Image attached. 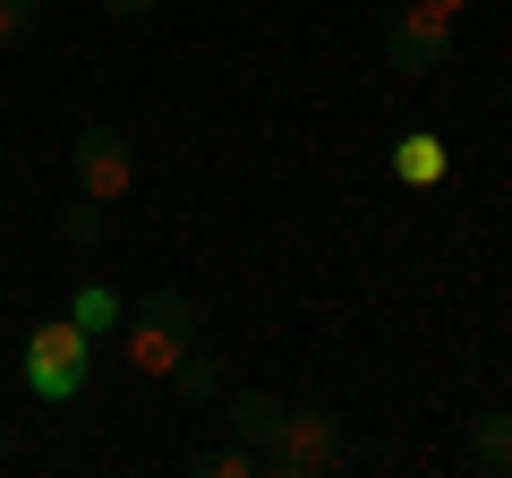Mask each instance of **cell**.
<instances>
[{
	"label": "cell",
	"mask_w": 512,
	"mask_h": 478,
	"mask_svg": "<svg viewBox=\"0 0 512 478\" xmlns=\"http://www.w3.org/2000/svg\"><path fill=\"white\" fill-rule=\"evenodd\" d=\"M0 470H9V427H0Z\"/></svg>",
	"instance_id": "cell-16"
},
{
	"label": "cell",
	"mask_w": 512,
	"mask_h": 478,
	"mask_svg": "<svg viewBox=\"0 0 512 478\" xmlns=\"http://www.w3.org/2000/svg\"><path fill=\"white\" fill-rule=\"evenodd\" d=\"M470 461L478 470H512V410H478L470 419Z\"/></svg>",
	"instance_id": "cell-7"
},
{
	"label": "cell",
	"mask_w": 512,
	"mask_h": 478,
	"mask_svg": "<svg viewBox=\"0 0 512 478\" xmlns=\"http://www.w3.org/2000/svg\"><path fill=\"white\" fill-rule=\"evenodd\" d=\"M419 9H436V18H453V26H461V9H478V0H419Z\"/></svg>",
	"instance_id": "cell-15"
},
{
	"label": "cell",
	"mask_w": 512,
	"mask_h": 478,
	"mask_svg": "<svg viewBox=\"0 0 512 478\" xmlns=\"http://www.w3.org/2000/svg\"><path fill=\"white\" fill-rule=\"evenodd\" d=\"M256 461H265V478H333L350 461L342 419L333 410H274V427L256 436Z\"/></svg>",
	"instance_id": "cell-1"
},
{
	"label": "cell",
	"mask_w": 512,
	"mask_h": 478,
	"mask_svg": "<svg viewBox=\"0 0 512 478\" xmlns=\"http://www.w3.org/2000/svg\"><path fill=\"white\" fill-rule=\"evenodd\" d=\"M35 35V0H0V43H26Z\"/></svg>",
	"instance_id": "cell-13"
},
{
	"label": "cell",
	"mask_w": 512,
	"mask_h": 478,
	"mask_svg": "<svg viewBox=\"0 0 512 478\" xmlns=\"http://www.w3.org/2000/svg\"><path fill=\"white\" fill-rule=\"evenodd\" d=\"M171 385H180L188 402H214V393H222V368H214V359H205V350H188L180 368H171Z\"/></svg>",
	"instance_id": "cell-10"
},
{
	"label": "cell",
	"mask_w": 512,
	"mask_h": 478,
	"mask_svg": "<svg viewBox=\"0 0 512 478\" xmlns=\"http://www.w3.org/2000/svg\"><path fill=\"white\" fill-rule=\"evenodd\" d=\"M188 470L197 478H265V461H256V444H205V453H188Z\"/></svg>",
	"instance_id": "cell-9"
},
{
	"label": "cell",
	"mask_w": 512,
	"mask_h": 478,
	"mask_svg": "<svg viewBox=\"0 0 512 478\" xmlns=\"http://www.w3.org/2000/svg\"><path fill=\"white\" fill-rule=\"evenodd\" d=\"M86 359H94V333L69 325V316H52V325L26 333V393L35 402H69V393H86Z\"/></svg>",
	"instance_id": "cell-3"
},
{
	"label": "cell",
	"mask_w": 512,
	"mask_h": 478,
	"mask_svg": "<svg viewBox=\"0 0 512 478\" xmlns=\"http://www.w3.org/2000/svg\"><path fill=\"white\" fill-rule=\"evenodd\" d=\"M60 231H69L77 248H94V239H103V205H94V197H77V214L60 222Z\"/></svg>",
	"instance_id": "cell-12"
},
{
	"label": "cell",
	"mask_w": 512,
	"mask_h": 478,
	"mask_svg": "<svg viewBox=\"0 0 512 478\" xmlns=\"http://www.w3.org/2000/svg\"><path fill=\"white\" fill-rule=\"evenodd\" d=\"M384 60H393V77H436L453 60V18H436V9L410 0L402 18H393V35H384Z\"/></svg>",
	"instance_id": "cell-5"
},
{
	"label": "cell",
	"mask_w": 512,
	"mask_h": 478,
	"mask_svg": "<svg viewBox=\"0 0 512 478\" xmlns=\"http://www.w3.org/2000/svg\"><path fill=\"white\" fill-rule=\"evenodd\" d=\"M188 350H197V308L180 291H154L146 308L120 316V359L137 376H154V385H171V368H180Z\"/></svg>",
	"instance_id": "cell-2"
},
{
	"label": "cell",
	"mask_w": 512,
	"mask_h": 478,
	"mask_svg": "<svg viewBox=\"0 0 512 478\" xmlns=\"http://www.w3.org/2000/svg\"><path fill=\"white\" fill-rule=\"evenodd\" d=\"M274 410H282L274 393H239V402H231V436H239V444H256L265 427H274Z\"/></svg>",
	"instance_id": "cell-11"
},
{
	"label": "cell",
	"mask_w": 512,
	"mask_h": 478,
	"mask_svg": "<svg viewBox=\"0 0 512 478\" xmlns=\"http://www.w3.org/2000/svg\"><path fill=\"white\" fill-rule=\"evenodd\" d=\"M77 197H94V205H120L128 188H137V146H128L111 120H94V129H77Z\"/></svg>",
	"instance_id": "cell-4"
},
{
	"label": "cell",
	"mask_w": 512,
	"mask_h": 478,
	"mask_svg": "<svg viewBox=\"0 0 512 478\" xmlns=\"http://www.w3.org/2000/svg\"><path fill=\"white\" fill-rule=\"evenodd\" d=\"M120 316H128V308L103 291V282H77V299H69V325H86L94 342H103V333H120Z\"/></svg>",
	"instance_id": "cell-8"
},
{
	"label": "cell",
	"mask_w": 512,
	"mask_h": 478,
	"mask_svg": "<svg viewBox=\"0 0 512 478\" xmlns=\"http://www.w3.org/2000/svg\"><path fill=\"white\" fill-rule=\"evenodd\" d=\"M444 171H453V154H444V137H436V129L393 137V180H402V188H436Z\"/></svg>",
	"instance_id": "cell-6"
},
{
	"label": "cell",
	"mask_w": 512,
	"mask_h": 478,
	"mask_svg": "<svg viewBox=\"0 0 512 478\" xmlns=\"http://www.w3.org/2000/svg\"><path fill=\"white\" fill-rule=\"evenodd\" d=\"M103 9H111V18H120V26H137V18H146V9H163V0H103Z\"/></svg>",
	"instance_id": "cell-14"
}]
</instances>
